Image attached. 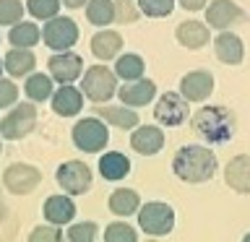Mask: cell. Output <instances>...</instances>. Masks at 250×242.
Segmentation results:
<instances>
[{
	"label": "cell",
	"instance_id": "1",
	"mask_svg": "<svg viewBox=\"0 0 250 242\" xmlns=\"http://www.w3.org/2000/svg\"><path fill=\"white\" fill-rule=\"evenodd\" d=\"M216 169H219V159L208 146L188 143V146H180L177 154L172 156V172H175V177L183 180V182H190V185L208 182L216 175Z\"/></svg>",
	"mask_w": 250,
	"mask_h": 242
},
{
	"label": "cell",
	"instance_id": "2",
	"mask_svg": "<svg viewBox=\"0 0 250 242\" xmlns=\"http://www.w3.org/2000/svg\"><path fill=\"white\" fill-rule=\"evenodd\" d=\"M190 125L208 146L229 143L237 133V117L229 107L222 104H206L190 117Z\"/></svg>",
	"mask_w": 250,
	"mask_h": 242
},
{
	"label": "cell",
	"instance_id": "3",
	"mask_svg": "<svg viewBox=\"0 0 250 242\" xmlns=\"http://www.w3.org/2000/svg\"><path fill=\"white\" fill-rule=\"evenodd\" d=\"M81 94L89 101H94V104H107L109 99L115 97V91H117V76L109 70L107 65H89L81 73Z\"/></svg>",
	"mask_w": 250,
	"mask_h": 242
},
{
	"label": "cell",
	"instance_id": "4",
	"mask_svg": "<svg viewBox=\"0 0 250 242\" xmlns=\"http://www.w3.org/2000/svg\"><path fill=\"white\" fill-rule=\"evenodd\" d=\"M138 229H144L148 237H167L175 229V208L167 201H146V206H138Z\"/></svg>",
	"mask_w": 250,
	"mask_h": 242
},
{
	"label": "cell",
	"instance_id": "5",
	"mask_svg": "<svg viewBox=\"0 0 250 242\" xmlns=\"http://www.w3.org/2000/svg\"><path fill=\"white\" fill-rule=\"evenodd\" d=\"M37 128V104L34 101H16L8 107V115L0 117V138L3 141H21L31 136Z\"/></svg>",
	"mask_w": 250,
	"mask_h": 242
},
{
	"label": "cell",
	"instance_id": "6",
	"mask_svg": "<svg viewBox=\"0 0 250 242\" xmlns=\"http://www.w3.org/2000/svg\"><path fill=\"white\" fill-rule=\"evenodd\" d=\"M73 146L83 154H99L109 143V125L102 117H81L70 130Z\"/></svg>",
	"mask_w": 250,
	"mask_h": 242
},
{
	"label": "cell",
	"instance_id": "7",
	"mask_svg": "<svg viewBox=\"0 0 250 242\" xmlns=\"http://www.w3.org/2000/svg\"><path fill=\"white\" fill-rule=\"evenodd\" d=\"M78 23L68 16H52L44 21L42 26V42L50 47L52 52H62V50H73V44L78 42Z\"/></svg>",
	"mask_w": 250,
	"mask_h": 242
},
{
	"label": "cell",
	"instance_id": "8",
	"mask_svg": "<svg viewBox=\"0 0 250 242\" xmlns=\"http://www.w3.org/2000/svg\"><path fill=\"white\" fill-rule=\"evenodd\" d=\"M55 180H58V185L62 187L65 195H86L91 190L94 175L81 159H70V161H62L58 167Z\"/></svg>",
	"mask_w": 250,
	"mask_h": 242
},
{
	"label": "cell",
	"instance_id": "9",
	"mask_svg": "<svg viewBox=\"0 0 250 242\" xmlns=\"http://www.w3.org/2000/svg\"><path fill=\"white\" fill-rule=\"evenodd\" d=\"M83 73V58L76 55L73 50L52 52L47 60V76L55 83H76Z\"/></svg>",
	"mask_w": 250,
	"mask_h": 242
},
{
	"label": "cell",
	"instance_id": "10",
	"mask_svg": "<svg viewBox=\"0 0 250 242\" xmlns=\"http://www.w3.org/2000/svg\"><path fill=\"white\" fill-rule=\"evenodd\" d=\"M39 182H42V172H39L34 164H23V161H16L11 164L5 172H3V185L8 193L13 195H29L34 193Z\"/></svg>",
	"mask_w": 250,
	"mask_h": 242
},
{
	"label": "cell",
	"instance_id": "11",
	"mask_svg": "<svg viewBox=\"0 0 250 242\" xmlns=\"http://www.w3.org/2000/svg\"><path fill=\"white\" fill-rule=\"evenodd\" d=\"M190 115L188 109V101L180 97V91H164L154 104V117L159 125H167V128H177L183 125Z\"/></svg>",
	"mask_w": 250,
	"mask_h": 242
},
{
	"label": "cell",
	"instance_id": "12",
	"mask_svg": "<svg viewBox=\"0 0 250 242\" xmlns=\"http://www.w3.org/2000/svg\"><path fill=\"white\" fill-rule=\"evenodd\" d=\"M206 26L208 29H216V31H224L229 29L232 23H240L245 21V11L234 3V0H211L206 5Z\"/></svg>",
	"mask_w": 250,
	"mask_h": 242
},
{
	"label": "cell",
	"instance_id": "13",
	"mask_svg": "<svg viewBox=\"0 0 250 242\" xmlns=\"http://www.w3.org/2000/svg\"><path fill=\"white\" fill-rule=\"evenodd\" d=\"M214 94V76L208 70H190L180 78V97L185 101H206Z\"/></svg>",
	"mask_w": 250,
	"mask_h": 242
},
{
	"label": "cell",
	"instance_id": "14",
	"mask_svg": "<svg viewBox=\"0 0 250 242\" xmlns=\"http://www.w3.org/2000/svg\"><path fill=\"white\" fill-rule=\"evenodd\" d=\"M117 99H120V104L125 107H144L148 104V101H154L156 97V83L151 81V78H138V81H128L123 86H117Z\"/></svg>",
	"mask_w": 250,
	"mask_h": 242
},
{
	"label": "cell",
	"instance_id": "15",
	"mask_svg": "<svg viewBox=\"0 0 250 242\" xmlns=\"http://www.w3.org/2000/svg\"><path fill=\"white\" fill-rule=\"evenodd\" d=\"M50 104H52V112L58 117H76L83 109V94L73 83H60V89L52 91Z\"/></svg>",
	"mask_w": 250,
	"mask_h": 242
},
{
	"label": "cell",
	"instance_id": "16",
	"mask_svg": "<svg viewBox=\"0 0 250 242\" xmlns=\"http://www.w3.org/2000/svg\"><path fill=\"white\" fill-rule=\"evenodd\" d=\"M130 146L141 156H156L164 148V130L159 125H136L130 133Z\"/></svg>",
	"mask_w": 250,
	"mask_h": 242
},
{
	"label": "cell",
	"instance_id": "17",
	"mask_svg": "<svg viewBox=\"0 0 250 242\" xmlns=\"http://www.w3.org/2000/svg\"><path fill=\"white\" fill-rule=\"evenodd\" d=\"M42 214H44V222L47 224H55V226H65L76 219V203L70 201V195L65 193H55L44 201L42 206Z\"/></svg>",
	"mask_w": 250,
	"mask_h": 242
},
{
	"label": "cell",
	"instance_id": "18",
	"mask_svg": "<svg viewBox=\"0 0 250 242\" xmlns=\"http://www.w3.org/2000/svg\"><path fill=\"white\" fill-rule=\"evenodd\" d=\"M224 182L240 195H250V154L232 156L224 167Z\"/></svg>",
	"mask_w": 250,
	"mask_h": 242
},
{
	"label": "cell",
	"instance_id": "19",
	"mask_svg": "<svg viewBox=\"0 0 250 242\" xmlns=\"http://www.w3.org/2000/svg\"><path fill=\"white\" fill-rule=\"evenodd\" d=\"M214 55L219 62L224 65H240L242 58H245V44L237 34H232L229 29L219 31L216 39H214Z\"/></svg>",
	"mask_w": 250,
	"mask_h": 242
},
{
	"label": "cell",
	"instance_id": "20",
	"mask_svg": "<svg viewBox=\"0 0 250 242\" xmlns=\"http://www.w3.org/2000/svg\"><path fill=\"white\" fill-rule=\"evenodd\" d=\"M175 39L185 47V50H201V47H206L211 42V31L206 26V21L188 19L175 29Z\"/></svg>",
	"mask_w": 250,
	"mask_h": 242
},
{
	"label": "cell",
	"instance_id": "21",
	"mask_svg": "<svg viewBox=\"0 0 250 242\" xmlns=\"http://www.w3.org/2000/svg\"><path fill=\"white\" fill-rule=\"evenodd\" d=\"M99 175L107 180V182H120V180H125L130 175V159L120 151H104L99 156Z\"/></svg>",
	"mask_w": 250,
	"mask_h": 242
},
{
	"label": "cell",
	"instance_id": "22",
	"mask_svg": "<svg viewBox=\"0 0 250 242\" xmlns=\"http://www.w3.org/2000/svg\"><path fill=\"white\" fill-rule=\"evenodd\" d=\"M123 50V37L117 34L115 29H99L97 34L91 37V52L94 58L107 62V60H115Z\"/></svg>",
	"mask_w": 250,
	"mask_h": 242
},
{
	"label": "cell",
	"instance_id": "23",
	"mask_svg": "<svg viewBox=\"0 0 250 242\" xmlns=\"http://www.w3.org/2000/svg\"><path fill=\"white\" fill-rule=\"evenodd\" d=\"M107 125L112 128H120V130H133L136 125H141V117L133 107H125V104H99V115Z\"/></svg>",
	"mask_w": 250,
	"mask_h": 242
},
{
	"label": "cell",
	"instance_id": "24",
	"mask_svg": "<svg viewBox=\"0 0 250 242\" xmlns=\"http://www.w3.org/2000/svg\"><path fill=\"white\" fill-rule=\"evenodd\" d=\"M34 65H37V58L31 50H26V47H11L3 58V70L13 78L34 73Z\"/></svg>",
	"mask_w": 250,
	"mask_h": 242
},
{
	"label": "cell",
	"instance_id": "25",
	"mask_svg": "<svg viewBox=\"0 0 250 242\" xmlns=\"http://www.w3.org/2000/svg\"><path fill=\"white\" fill-rule=\"evenodd\" d=\"M107 206H109V211H112L115 216L128 219V216H133L138 211L141 195L136 190H130V187H117V190H112V195H109Z\"/></svg>",
	"mask_w": 250,
	"mask_h": 242
},
{
	"label": "cell",
	"instance_id": "26",
	"mask_svg": "<svg viewBox=\"0 0 250 242\" xmlns=\"http://www.w3.org/2000/svg\"><path fill=\"white\" fill-rule=\"evenodd\" d=\"M8 29H11L8 31V42L13 47H26V50H31L34 44L42 42V29L34 21H19Z\"/></svg>",
	"mask_w": 250,
	"mask_h": 242
},
{
	"label": "cell",
	"instance_id": "27",
	"mask_svg": "<svg viewBox=\"0 0 250 242\" xmlns=\"http://www.w3.org/2000/svg\"><path fill=\"white\" fill-rule=\"evenodd\" d=\"M144 70H146V62H144V58H141L138 52H125V55H117L115 58V70L112 73L117 78H123L125 83L144 78Z\"/></svg>",
	"mask_w": 250,
	"mask_h": 242
},
{
	"label": "cell",
	"instance_id": "28",
	"mask_svg": "<svg viewBox=\"0 0 250 242\" xmlns=\"http://www.w3.org/2000/svg\"><path fill=\"white\" fill-rule=\"evenodd\" d=\"M55 91V81L47 73H29L26 76V83H23V94H26L29 101H34V104H39V101H47L52 97Z\"/></svg>",
	"mask_w": 250,
	"mask_h": 242
},
{
	"label": "cell",
	"instance_id": "29",
	"mask_svg": "<svg viewBox=\"0 0 250 242\" xmlns=\"http://www.w3.org/2000/svg\"><path fill=\"white\" fill-rule=\"evenodd\" d=\"M86 21L99 29L115 23V5L112 0H86Z\"/></svg>",
	"mask_w": 250,
	"mask_h": 242
},
{
	"label": "cell",
	"instance_id": "30",
	"mask_svg": "<svg viewBox=\"0 0 250 242\" xmlns=\"http://www.w3.org/2000/svg\"><path fill=\"white\" fill-rule=\"evenodd\" d=\"M104 242H138V232L128 222H112L104 226Z\"/></svg>",
	"mask_w": 250,
	"mask_h": 242
},
{
	"label": "cell",
	"instance_id": "31",
	"mask_svg": "<svg viewBox=\"0 0 250 242\" xmlns=\"http://www.w3.org/2000/svg\"><path fill=\"white\" fill-rule=\"evenodd\" d=\"M136 5L148 19H164L175 11V0H136Z\"/></svg>",
	"mask_w": 250,
	"mask_h": 242
},
{
	"label": "cell",
	"instance_id": "32",
	"mask_svg": "<svg viewBox=\"0 0 250 242\" xmlns=\"http://www.w3.org/2000/svg\"><path fill=\"white\" fill-rule=\"evenodd\" d=\"M97 234H99V226L94 222H76L68 226L65 240L68 242H97Z\"/></svg>",
	"mask_w": 250,
	"mask_h": 242
},
{
	"label": "cell",
	"instance_id": "33",
	"mask_svg": "<svg viewBox=\"0 0 250 242\" xmlns=\"http://www.w3.org/2000/svg\"><path fill=\"white\" fill-rule=\"evenodd\" d=\"M26 11L34 16L37 21H47L60 13V0H26Z\"/></svg>",
	"mask_w": 250,
	"mask_h": 242
},
{
	"label": "cell",
	"instance_id": "34",
	"mask_svg": "<svg viewBox=\"0 0 250 242\" xmlns=\"http://www.w3.org/2000/svg\"><path fill=\"white\" fill-rule=\"evenodd\" d=\"M23 8L21 0H0V26H13V23L23 21Z\"/></svg>",
	"mask_w": 250,
	"mask_h": 242
},
{
	"label": "cell",
	"instance_id": "35",
	"mask_svg": "<svg viewBox=\"0 0 250 242\" xmlns=\"http://www.w3.org/2000/svg\"><path fill=\"white\" fill-rule=\"evenodd\" d=\"M115 5V23H136L138 21V5L136 0H112Z\"/></svg>",
	"mask_w": 250,
	"mask_h": 242
},
{
	"label": "cell",
	"instance_id": "36",
	"mask_svg": "<svg viewBox=\"0 0 250 242\" xmlns=\"http://www.w3.org/2000/svg\"><path fill=\"white\" fill-rule=\"evenodd\" d=\"M29 242H65L62 229L55 224H39L29 232Z\"/></svg>",
	"mask_w": 250,
	"mask_h": 242
},
{
	"label": "cell",
	"instance_id": "37",
	"mask_svg": "<svg viewBox=\"0 0 250 242\" xmlns=\"http://www.w3.org/2000/svg\"><path fill=\"white\" fill-rule=\"evenodd\" d=\"M19 101V86L11 78H0V109H8Z\"/></svg>",
	"mask_w": 250,
	"mask_h": 242
},
{
	"label": "cell",
	"instance_id": "38",
	"mask_svg": "<svg viewBox=\"0 0 250 242\" xmlns=\"http://www.w3.org/2000/svg\"><path fill=\"white\" fill-rule=\"evenodd\" d=\"M175 3H180V8H185V11L195 13V11H203L208 0H175Z\"/></svg>",
	"mask_w": 250,
	"mask_h": 242
},
{
	"label": "cell",
	"instance_id": "39",
	"mask_svg": "<svg viewBox=\"0 0 250 242\" xmlns=\"http://www.w3.org/2000/svg\"><path fill=\"white\" fill-rule=\"evenodd\" d=\"M60 5H65V8H70V11H76V8H83V5H86V0H60Z\"/></svg>",
	"mask_w": 250,
	"mask_h": 242
},
{
	"label": "cell",
	"instance_id": "40",
	"mask_svg": "<svg viewBox=\"0 0 250 242\" xmlns=\"http://www.w3.org/2000/svg\"><path fill=\"white\" fill-rule=\"evenodd\" d=\"M242 242H250V232L245 234V237H242Z\"/></svg>",
	"mask_w": 250,
	"mask_h": 242
},
{
	"label": "cell",
	"instance_id": "41",
	"mask_svg": "<svg viewBox=\"0 0 250 242\" xmlns=\"http://www.w3.org/2000/svg\"><path fill=\"white\" fill-rule=\"evenodd\" d=\"M146 242H162L159 237H151V240H146Z\"/></svg>",
	"mask_w": 250,
	"mask_h": 242
},
{
	"label": "cell",
	"instance_id": "42",
	"mask_svg": "<svg viewBox=\"0 0 250 242\" xmlns=\"http://www.w3.org/2000/svg\"><path fill=\"white\" fill-rule=\"evenodd\" d=\"M0 78H3V60H0Z\"/></svg>",
	"mask_w": 250,
	"mask_h": 242
},
{
	"label": "cell",
	"instance_id": "43",
	"mask_svg": "<svg viewBox=\"0 0 250 242\" xmlns=\"http://www.w3.org/2000/svg\"><path fill=\"white\" fill-rule=\"evenodd\" d=\"M0 154H3V146H0Z\"/></svg>",
	"mask_w": 250,
	"mask_h": 242
}]
</instances>
